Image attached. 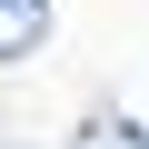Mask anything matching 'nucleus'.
<instances>
[{
    "label": "nucleus",
    "instance_id": "nucleus-1",
    "mask_svg": "<svg viewBox=\"0 0 149 149\" xmlns=\"http://www.w3.org/2000/svg\"><path fill=\"white\" fill-rule=\"evenodd\" d=\"M50 40V0H0V60H30Z\"/></svg>",
    "mask_w": 149,
    "mask_h": 149
},
{
    "label": "nucleus",
    "instance_id": "nucleus-2",
    "mask_svg": "<svg viewBox=\"0 0 149 149\" xmlns=\"http://www.w3.org/2000/svg\"><path fill=\"white\" fill-rule=\"evenodd\" d=\"M80 149H149V129H139L129 109H100V119L80 129Z\"/></svg>",
    "mask_w": 149,
    "mask_h": 149
}]
</instances>
